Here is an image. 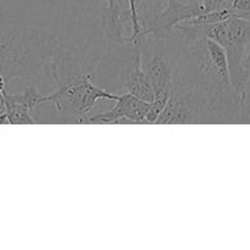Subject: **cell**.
Returning <instances> with one entry per match:
<instances>
[{
  "mask_svg": "<svg viewBox=\"0 0 250 250\" xmlns=\"http://www.w3.org/2000/svg\"><path fill=\"white\" fill-rule=\"evenodd\" d=\"M141 62L149 84L155 92V100L167 102L181 54L180 34L159 38L153 34H142L137 41Z\"/></svg>",
  "mask_w": 250,
  "mask_h": 250,
  "instance_id": "277c9868",
  "label": "cell"
},
{
  "mask_svg": "<svg viewBox=\"0 0 250 250\" xmlns=\"http://www.w3.org/2000/svg\"><path fill=\"white\" fill-rule=\"evenodd\" d=\"M199 26L205 36L225 49L232 85L238 97L247 103L250 82V19L231 16L217 23Z\"/></svg>",
  "mask_w": 250,
  "mask_h": 250,
  "instance_id": "3957f363",
  "label": "cell"
},
{
  "mask_svg": "<svg viewBox=\"0 0 250 250\" xmlns=\"http://www.w3.org/2000/svg\"><path fill=\"white\" fill-rule=\"evenodd\" d=\"M229 10L233 16L250 19V0H233Z\"/></svg>",
  "mask_w": 250,
  "mask_h": 250,
  "instance_id": "ba28073f",
  "label": "cell"
},
{
  "mask_svg": "<svg viewBox=\"0 0 250 250\" xmlns=\"http://www.w3.org/2000/svg\"><path fill=\"white\" fill-rule=\"evenodd\" d=\"M2 1H4V0H0V4H1V2H2Z\"/></svg>",
  "mask_w": 250,
  "mask_h": 250,
  "instance_id": "7c38bea8",
  "label": "cell"
},
{
  "mask_svg": "<svg viewBox=\"0 0 250 250\" xmlns=\"http://www.w3.org/2000/svg\"><path fill=\"white\" fill-rule=\"evenodd\" d=\"M202 9L203 14H205L216 10H229V6H227V0H202Z\"/></svg>",
  "mask_w": 250,
  "mask_h": 250,
  "instance_id": "9c48e42d",
  "label": "cell"
},
{
  "mask_svg": "<svg viewBox=\"0 0 250 250\" xmlns=\"http://www.w3.org/2000/svg\"><path fill=\"white\" fill-rule=\"evenodd\" d=\"M167 102L154 100L146 102L142 98L136 97L132 93L126 92L119 95L116 104L111 110L93 115L87 119L85 124H156L159 116Z\"/></svg>",
  "mask_w": 250,
  "mask_h": 250,
  "instance_id": "5b68a950",
  "label": "cell"
},
{
  "mask_svg": "<svg viewBox=\"0 0 250 250\" xmlns=\"http://www.w3.org/2000/svg\"><path fill=\"white\" fill-rule=\"evenodd\" d=\"M45 102L46 95L39 93L34 84L27 85L21 94H11L5 90L0 95V125H34L32 109Z\"/></svg>",
  "mask_w": 250,
  "mask_h": 250,
  "instance_id": "8992f818",
  "label": "cell"
},
{
  "mask_svg": "<svg viewBox=\"0 0 250 250\" xmlns=\"http://www.w3.org/2000/svg\"><path fill=\"white\" fill-rule=\"evenodd\" d=\"M61 46L54 34L41 28L0 27V78L33 81L49 68Z\"/></svg>",
  "mask_w": 250,
  "mask_h": 250,
  "instance_id": "6da1fadb",
  "label": "cell"
},
{
  "mask_svg": "<svg viewBox=\"0 0 250 250\" xmlns=\"http://www.w3.org/2000/svg\"><path fill=\"white\" fill-rule=\"evenodd\" d=\"M241 124H250V107H244L243 114H242Z\"/></svg>",
  "mask_w": 250,
  "mask_h": 250,
  "instance_id": "30bf717a",
  "label": "cell"
},
{
  "mask_svg": "<svg viewBox=\"0 0 250 250\" xmlns=\"http://www.w3.org/2000/svg\"><path fill=\"white\" fill-rule=\"evenodd\" d=\"M183 2H187V4H193V5H202V0H181Z\"/></svg>",
  "mask_w": 250,
  "mask_h": 250,
  "instance_id": "8fae6325",
  "label": "cell"
},
{
  "mask_svg": "<svg viewBox=\"0 0 250 250\" xmlns=\"http://www.w3.org/2000/svg\"><path fill=\"white\" fill-rule=\"evenodd\" d=\"M50 72L55 78L56 88L46 95V102L53 103L59 114L67 115L73 124H85L88 114L100 100L116 102L119 95L95 85L92 73L63 72L56 63H51Z\"/></svg>",
  "mask_w": 250,
  "mask_h": 250,
  "instance_id": "7a4b0ae2",
  "label": "cell"
},
{
  "mask_svg": "<svg viewBox=\"0 0 250 250\" xmlns=\"http://www.w3.org/2000/svg\"><path fill=\"white\" fill-rule=\"evenodd\" d=\"M134 51L131 55V61L126 70L125 75L124 85L126 88V92L132 93L136 97L142 98L146 102H154L156 99L155 92L149 84L148 80L146 77L143 67L141 62V53L137 44H133Z\"/></svg>",
  "mask_w": 250,
  "mask_h": 250,
  "instance_id": "52a82bcc",
  "label": "cell"
}]
</instances>
